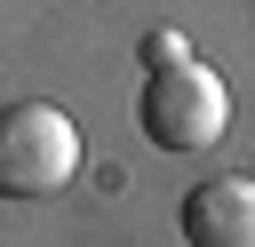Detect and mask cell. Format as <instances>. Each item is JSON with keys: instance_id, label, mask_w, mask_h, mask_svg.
<instances>
[{"instance_id": "1", "label": "cell", "mask_w": 255, "mask_h": 247, "mask_svg": "<svg viewBox=\"0 0 255 247\" xmlns=\"http://www.w3.org/2000/svg\"><path fill=\"white\" fill-rule=\"evenodd\" d=\"M135 127L159 143V151H207V143H223V127H231V88H223V72H207L199 56H151V72H143V88H135Z\"/></svg>"}, {"instance_id": "2", "label": "cell", "mask_w": 255, "mask_h": 247, "mask_svg": "<svg viewBox=\"0 0 255 247\" xmlns=\"http://www.w3.org/2000/svg\"><path fill=\"white\" fill-rule=\"evenodd\" d=\"M80 175V127L72 112L16 96L0 104V199H56Z\"/></svg>"}, {"instance_id": "3", "label": "cell", "mask_w": 255, "mask_h": 247, "mask_svg": "<svg viewBox=\"0 0 255 247\" xmlns=\"http://www.w3.org/2000/svg\"><path fill=\"white\" fill-rule=\"evenodd\" d=\"M191 247H255V175H207L175 207Z\"/></svg>"}]
</instances>
